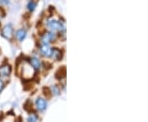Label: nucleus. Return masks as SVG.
<instances>
[{
	"mask_svg": "<svg viewBox=\"0 0 148 122\" xmlns=\"http://www.w3.org/2000/svg\"><path fill=\"white\" fill-rule=\"evenodd\" d=\"M43 92L46 96H49V97L50 96V92H49V89L48 88H43Z\"/></svg>",
	"mask_w": 148,
	"mask_h": 122,
	"instance_id": "15",
	"label": "nucleus"
},
{
	"mask_svg": "<svg viewBox=\"0 0 148 122\" xmlns=\"http://www.w3.org/2000/svg\"><path fill=\"white\" fill-rule=\"evenodd\" d=\"M48 27L50 28L53 32H62L63 30L64 31V24L61 21H57V20H49L47 22Z\"/></svg>",
	"mask_w": 148,
	"mask_h": 122,
	"instance_id": "2",
	"label": "nucleus"
},
{
	"mask_svg": "<svg viewBox=\"0 0 148 122\" xmlns=\"http://www.w3.org/2000/svg\"><path fill=\"white\" fill-rule=\"evenodd\" d=\"M27 37V31L25 29H19L16 32V37L18 41H22Z\"/></svg>",
	"mask_w": 148,
	"mask_h": 122,
	"instance_id": "10",
	"label": "nucleus"
},
{
	"mask_svg": "<svg viewBox=\"0 0 148 122\" xmlns=\"http://www.w3.org/2000/svg\"><path fill=\"white\" fill-rule=\"evenodd\" d=\"M31 64H32V67L34 69H38L40 67V62L37 58L31 59Z\"/></svg>",
	"mask_w": 148,
	"mask_h": 122,
	"instance_id": "11",
	"label": "nucleus"
},
{
	"mask_svg": "<svg viewBox=\"0 0 148 122\" xmlns=\"http://www.w3.org/2000/svg\"><path fill=\"white\" fill-rule=\"evenodd\" d=\"M36 107L38 110L44 111L46 108V106H47V102H46V101L45 99H43L41 97H38L36 101Z\"/></svg>",
	"mask_w": 148,
	"mask_h": 122,
	"instance_id": "6",
	"label": "nucleus"
},
{
	"mask_svg": "<svg viewBox=\"0 0 148 122\" xmlns=\"http://www.w3.org/2000/svg\"><path fill=\"white\" fill-rule=\"evenodd\" d=\"M51 56H52L55 60H60V59H62V57H63L62 50H60L58 48H53V49H52Z\"/></svg>",
	"mask_w": 148,
	"mask_h": 122,
	"instance_id": "7",
	"label": "nucleus"
},
{
	"mask_svg": "<svg viewBox=\"0 0 148 122\" xmlns=\"http://www.w3.org/2000/svg\"><path fill=\"white\" fill-rule=\"evenodd\" d=\"M36 7V3L35 2H33V1H30V2L27 3V8H28V9L30 11L35 10Z\"/></svg>",
	"mask_w": 148,
	"mask_h": 122,
	"instance_id": "14",
	"label": "nucleus"
},
{
	"mask_svg": "<svg viewBox=\"0 0 148 122\" xmlns=\"http://www.w3.org/2000/svg\"><path fill=\"white\" fill-rule=\"evenodd\" d=\"M4 16H5V11L0 7V17H3Z\"/></svg>",
	"mask_w": 148,
	"mask_h": 122,
	"instance_id": "17",
	"label": "nucleus"
},
{
	"mask_svg": "<svg viewBox=\"0 0 148 122\" xmlns=\"http://www.w3.org/2000/svg\"><path fill=\"white\" fill-rule=\"evenodd\" d=\"M37 121H38V116L35 113L31 114L27 117V122H37Z\"/></svg>",
	"mask_w": 148,
	"mask_h": 122,
	"instance_id": "13",
	"label": "nucleus"
},
{
	"mask_svg": "<svg viewBox=\"0 0 148 122\" xmlns=\"http://www.w3.org/2000/svg\"><path fill=\"white\" fill-rule=\"evenodd\" d=\"M66 76V68L65 66H62L57 70L56 74H55V78L57 79H62Z\"/></svg>",
	"mask_w": 148,
	"mask_h": 122,
	"instance_id": "8",
	"label": "nucleus"
},
{
	"mask_svg": "<svg viewBox=\"0 0 148 122\" xmlns=\"http://www.w3.org/2000/svg\"><path fill=\"white\" fill-rule=\"evenodd\" d=\"M12 72V67L10 64H4L0 66V77H7Z\"/></svg>",
	"mask_w": 148,
	"mask_h": 122,
	"instance_id": "5",
	"label": "nucleus"
},
{
	"mask_svg": "<svg viewBox=\"0 0 148 122\" xmlns=\"http://www.w3.org/2000/svg\"><path fill=\"white\" fill-rule=\"evenodd\" d=\"M34 71L35 69L32 68L31 64L25 63L22 66L21 76L24 79H30L34 76Z\"/></svg>",
	"mask_w": 148,
	"mask_h": 122,
	"instance_id": "1",
	"label": "nucleus"
},
{
	"mask_svg": "<svg viewBox=\"0 0 148 122\" xmlns=\"http://www.w3.org/2000/svg\"><path fill=\"white\" fill-rule=\"evenodd\" d=\"M1 35L3 37H4L8 41H11L13 37V28L12 27V25L8 24V25H6L3 27Z\"/></svg>",
	"mask_w": 148,
	"mask_h": 122,
	"instance_id": "3",
	"label": "nucleus"
},
{
	"mask_svg": "<svg viewBox=\"0 0 148 122\" xmlns=\"http://www.w3.org/2000/svg\"><path fill=\"white\" fill-rule=\"evenodd\" d=\"M24 108H25L28 112H33V113H35L33 108H32V101H31V100H27V102H26L25 105H24Z\"/></svg>",
	"mask_w": 148,
	"mask_h": 122,
	"instance_id": "12",
	"label": "nucleus"
},
{
	"mask_svg": "<svg viewBox=\"0 0 148 122\" xmlns=\"http://www.w3.org/2000/svg\"><path fill=\"white\" fill-rule=\"evenodd\" d=\"M3 87H4V84H3V81H1V80H0V92H1V91L3 90Z\"/></svg>",
	"mask_w": 148,
	"mask_h": 122,
	"instance_id": "18",
	"label": "nucleus"
},
{
	"mask_svg": "<svg viewBox=\"0 0 148 122\" xmlns=\"http://www.w3.org/2000/svg\"><path fill=\"white\" fill-rule=\"evenodd\" d=\"M56 38V35L53 32H45L41 37V41L43 45H48L53 41Z\"/></svg>",
	"mask_w": 148,
	"mask_h": 122,
	"instance_id": "4",
	"label": "nucleus"
},
{
	"mask_svg": "<svg viewBox=\"0 0 148 122\" xmlns=\"http://www.w3.org/2000/svg\"><path fill=\"white\" fill-rule=\"evenodd\" d=\"M52 91H53V94H55V95H58L59 94V89H58V88L57 86H53Z\"/></svg>",
	"mask_w": 148,
	"mask_h": 122,
	"instance_id": "16",
	"label": "nucleus"
},
{
	"mask_svg": "<svg viewBox=\"0 0 148 122\" xmlns=\"http://www.w3.org/2000/svg\"><path fill=\"white\" fill-rule=\"evenodd\" d=\"M40 51L45 56H51L52 53V49L49 47L48 45H43L40 46Z\"/></svg>",
	"mask_w": 148,
	"mask_h": 122,
	"instance_id": "9",
	"label": "nucleus"
}]
</instances>
